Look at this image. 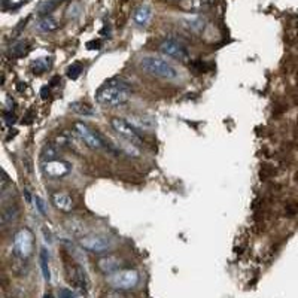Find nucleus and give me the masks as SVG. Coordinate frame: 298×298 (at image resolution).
I'll use <instances>...</instances> for the list:
<instances>
[{
  "mask_svg": "<svg viewBox=\"0 0 298 298\" xmlns=\"http://www.w3.org/2000/svg\"><path fill=\"white\" fill-rule=\"evenodd\" d=\"M42 233H44V236H45V240H47L48 243H51L52 240H51V234H50V231H47V228H44Z\"/></svg>",
  "mask_w": 298,
  "mask_h": 298,
  "instance_id": "31",
  "label": "nucleus"
},
{
  "mask_svg": "<svg viewBox=\"0 0 298 298\" xmlns=\"http://www.w3.org/2000/svg\"><path fill=\"white\" fill-rule=\"evenodd\" d=\"M79 295H82L78 289H69V288H63L61 291H58V297L60 298H63V297H79Z\"/></svg>",
  "mask_w": 298,
  "mask_h": 298,
  "instance_id": "26",
  "label": "nucleus"
},
{
  "mask_svg": "<svg viewBox=\"0 0 298 298\" xmlns=\"http://www.w3.org/2000/svg\"><path fill=\"white\" fill-rule=\"evenodd\" d=\"M160 51L167 55V57H172V58H176L182 63L188 61L190 60V52L186 50V47L179 42L177 39H173V37H169V39H164L161 44H160Z\"/></svg>",
  "mask_w": 298,
  "mask_h": 298,
  "instance_id": "9",
  "label": "nucleus"
},
{
  "mask_svg": "<svg viewBox=\"0 0 298 298\" xmlns=\"http://www.w3.org/2000/svg\"><path fill=\"white\" fill-rule=\"evenodd\" d=\"M34 206L37 207V210H39L41 215H45L47 210H45V201L39 197V196H34Z\"/></svg>",
  "mask_w": 298,
  "mask_h": 298,
  "instance_id": "27",
  "label": "nucleus"
},
{
  "mask_svg": "<svg viewBox=\"0 0 298 298\" xmlns=\"http://www.w3.org/2000/svg\"><path fill=\"white\" fill-rule=\"evenodd\" d=\"M48 94H50V88H48V87H44V88H42V91H41L42 99H47V97H48Z\"/></svg>",
  "mask_w": 298,
  "mask_h": 298,
  "instance_id": "30",
  "label": "nucleus"
},
{
  "mask_svg": "<svg viewBox=\"0 0 298 298\" xmlns=\"http://www.w3.org/2000/svg\"><path fill=\"white\" fill-rule=\"evenodd\" d=\"M20 210L18 206L12 201H6L3 200V209H2V224L6 225V224H12L18 219Z\"/></svg>",
  "mask_w": 298,
  "mask_h": 298,
  "instance_id": "16",
  "label": "nucleus"
},
{
  "mask_svg": "<svg viewBox=\"0 0 298 298\" xmlns=\"http://www.w3.org/2000/svg\"><path fill=\"white\" fill-rule=\"evenodd\" d=\"M100 47H101V42H100L99 39H97V41H96V39H94V41H90V42L87 44V48H88V50H100Z\"/></svg>",
  "mask_w": 298,
  "mask_h": 298,
  "instance_id": "29",
  "label": "nucleus"
},
{
  "mask_svg": "<svg viewBox=\"0 0 298 298\" xmlns=\"http://www.w3.org/2000/svg\"><path fill=\"white\" fill-rule=\"evenodd\" d=\"M70 109L74 112V114H78L81 117H94L96 112L93 110V107H90L88 104L82 103V101H74L70 104Z\"/></svg>",
  "mask_w": 298,
  "mask_h": 298,
  "instance_id": "21",
  "label": "nucleus"
},
{
  "mask_svg": "<svg viewBox=\"0 0 298 298\" xmlns=\"http://www.w3.org/2000/svg\"><path fill=\"white\" fill-rule=\"evenodd\" d=\"M216 3V0H182L180 8L185 9L186 12H204L213 8Z\"/></svg>",
  "mask_w": 298,
  "mask_h": 298,
  "instance_id": "13",
  "label": "nucleus"
},
{
  "mask_svg": "<svg viewBox=\"0 0 298 298\" xmlns=\"http://www.w3.org/2000/svg\"><path fill=\"white\" fill-rule=\"evenodd\" d=\"M140 67L152 74L155 78L160 79H166V81H174L179 78V70L176 69V66H173L170 61L160 58V57H154V55H146L140 60Z\"/></svg>",
  "mask_w": 298,
  "mask_h": 298,
  "instance_id": "2",
  "label": "nucleus"
},
{
  "mask_svg": "<svg viewBox=\"0 0 298 298\" xmlns=\"http://www.w3.org/2000/svg\"><path fill=\"white\" fill-rule=\"evenodd\" d=\"M74 133L78 134V137L84 142V145L93 151H109L115 152V149L109 145V142L94 128H91L88 124L82 121L74 123Z\"/></svg>",
  "mask_w": 298,
  "mask_h": 298,
  "instance_id": "3",
  "label": "nucleus"
},
{
  "mask_svg": "<svg viewBox=\"0 0 298 298\" xmlns=\"http://www.w3.org/2000/svg\"><path fill=\"white\" fill-rule=\"evenodd\" d=\"M57 154H58V145L47 143L42 149V152H41V160H42V163L54 160V158H57Z\"/></svg>",
  "mask_w": 298,
  "mask_h": 298,
  "instance_id": "22",
  "label": "nucleus"
},
{
  "mask_svg": "<svg viewBox=\"0 0 298 298\" xmlns=\"http://www.w3.org/2000/svg\"><path fill=\"white\" fill-rule=\"evenodd\" d=\"M120 266H121V261L120 258L114 256V255H106V256H101L99 261H97V267L101 273L104 274H112L115 273L117 270H120Z\"/></svg>",
  "mask_w": 298,
  "mask_h": 298,
  "instance_id": "14",
  "label": "nucleus"
},
{
  "mask_svg": "<svg viewBox=\"0 0 298 298\" xmlns=\"http://www.w3.org/2000/svg\"><path fill=\"white\" fill-rule=\"evenodd\" d=\"M34 27L37 31H41V33H52V31L60 28V23L51 15H44L39 21L36 23Z\"/></svg>",
  "mask_w": 298,
  "mask_h": 298,
  "instance_id": "17",
  "label": "nucleus"
},
{
  "mask_svg": "<svg viewBox=\"0 0 298 298\" xmlns=\"http://www.w3.org/2000/svg\"><path fill=\"white\" fill-rule=\"evenodd\" d=\"M3 118H5V123H6L8 125H12V124L15 123V115L12 114L11 110H5V112H3Z\"/></svg>",
  "mask_w": 298,
  "mask_h": 298,
  "instance_id": "28",
  "label": "nucleus"
},
{
  "mask_svg": "<svg viewBox=\"0 0 298 298\" xmlns=\"http://www.w3.org/2000/svg\"><path fill=\"white\" fill-rule=\"evenodd\" d=\"M127 121L139 130H152L155 127V120L149 115H142V114H131Z\"/></svg>",
  "mask_w": 298,
  "mask_h": 298,
  "instance_id": "15",
  "label": "nucleus"
},
{
  "mask_svg": "<svg viewBox=\"0 0 298 298\" xmlns=\"http://www.w3.org/2000/svg\"><path fill=\"white\" fill-rule=\"evenodd\" d=\"M51 203L57 210L64 212V213L72 212L74 207L73 199L67 193H63V191H52L51 193Z\"/></svg>",
  "mask_w": 298,
  "mask_h": 298,
  "instance_id": "12",
  "label": "nucleus"
},
{
  "mask_svg": "<svg viewBox=\"0 0 298 298\" xmlns=\"http://www.w3.org/2000/svg\"><path fill=\"white\" fill-rule=\"evenodd\" d=\"M34 250V236L30 228H20L12 240V252L18 259H27L33 255Z\"/></svg>",
  "mask_w": 298,
  "mask_h": 298,
  "instance_id": "4",
  "label": "nucleus"
},
{
  "mask_svg": "<svg viewBox=\"0 0 298 298\" xmlns=\"http://www.w3.org/2000/svg\"><path fill=\"white\" fill-rule=\"evenodd\" d=\"M64 2V0H47V2H44L41 6H39V11H37V14H39L41 17L44 15H50L58 5H61Z\"/></svg>",
  "mask_w": 298,
  "mask_h": 298,
  "instance_id": "24",
  "label": "nucleus"
},
{
  "mask_svg": "<svg viewBox=\"0 0 298 298\" xmlns=\"http://www.w3.org/2000/svg\"><path fill=\"white\" fill-rule=\"evenodd\" d=\"M30 51L28 48V44L24 42V41H17L14 42L11 47H9V54L15 58H21L24 55H27V52Z\"/></svg>",
  "mask_w": 298,
  "mask_h": 298,
  "instance_id": "20",
  "label": "nucleus"
},
{
  "mask_svg": "<svg viewBox=\"0 0 298 298\" xmlns=\"http://www.w3.org/2000/svg\"><path fill=\"white\" fill-rule=\"evenodd\" d=\"M79 246L91 253H106L114 248V240L104 234H88L79 239Z\"/></svg>",
  "mask_w": 298,
  "mask_h": 298,
  "instance_id": "6",
  "label": "nucleus"
},
{
  "mask_svg": "<svg viewBox=\"0 0 298 298\" xmlns=\"http://www.w3.org/2000/svg\"><path fill=\"white\" fill-rule=\"evenodd\" d=\"M179 25L186 31V33H190V34H203L206 27H207V20L197 14V12H191L188 15H183L179 18Z\"/></svg>",
  "mask_w": 298,
  "mask_h": 298,
  "instance_id": "10",
  "label": "nucleus"
},
{
  "mask_svg": "<svg viewBox=\"0 0 298 298\" xmlns=\"http://www.w3.org/2000/svg\"><path fill=\"white\" fill-rule=\"evenodd\" d=\"M133 18H134V23H136L137 25L145 27L149 21H151V18H152V9L149 8L148 5H142V6H139V8L134 11Z\"/></svg>",
  "mask_w": 298,
  "mask_h": 298,
  "instance_id": "18",
  "label": "nucleus"
},
{
  "mask_svg": "<svg viewBox=\"0 0 298 298\" xmlns=\"http://www.w3.org/2000/svg\"><path fill=\"white\" fill-rule=\"evenodd\" d=\"M41 269H42V274H44V279L47 282L51 280V270H50V256H48V252L47 249H41Z\"/></svg>",
  "mask_w": 298,
  "mask_h": 298,
  "instance_id": "23",
  "label": "nucleus"
},
{
  "mask_svg": "<svg viewBox=\"0 0 298 298\" xmlns=\"http://www.w3.org/2000/svg\"><path fill=\"white\" fill-rule=\"evenodd\" d=\"M66 279L74 289H78L82 295H87L88 288H90V280H88L85 270L81 266L67 264L66 266Z\"/></svg>",
  "mask_w": 298,
  "mask_h": 298,
  "instance_id": "8",
  "label": "nucleus"
},
{
  "mask_svg": "<svg viewBox=\"0 0 298 298\" xmlns=\"http://www.w3.org/2000/svg\"><path fill=\"white\" fill-rule=\"evenodd\" d=\"M140 282V274L136 270H117L115 273L109 274V283L114 289L118 291H131Z\"/></svg>",
  "mask_w": 298,
  "mask_h": 298,
  "instance_id": "5",
  "label": "nucleus"
},
{
  "mask_svg": "<svg viewBox=\"0 0 298 298\" xmlns=\"http://www.w3.org/2000/svg\"><path fill=\"white\" fill-rule=\"evenodd\" d=\"M110 127L121 139H124L125 142H128L133 146H140L143 143L140 136L137 134L136 128L124 118H112L110 120Z\"/></svg>",
  "mask_w": 298,
  "mask_h": 298,
  "instance_id": "7",
  "label": "nucleus"
},
{
  "mask_svg": "<svg viewBox=\"0 0 298 298\" xmlns=\"http://www.w3.org/2000/svg\"><path fill=\"white\" fill-rule=\"evenodd\" d=\"M82 70H84L82 63L74 61V63H72V64L67 67V76H69L70 79H78L79 74L82 73Z\"/></svg>",
  "mask_w": 298,
  "mask_h": 298,
  "instance_id": "25",
  "label": "nucleus"
},
{
  "mask_svg": "<svg viewBox=\"0 0 298 298\" xmlns=\"http://www.w3.org/2000/svg\"><path fill=\"white\" fill-rule=\"evenodd\" d=\"M72 172V164L64 160H50L42 163V173L50 179H61Z\"/></svg>",
  "mask_w": 298,
  "mask_h": 298,
  "instance_id": "11",
  "label": "nucleus"
},
{
  "mask_svg": "<svg viewBox=\"0 0 298 298\" xmlns=\"http://www.w3.org/2000/svg\"><path fill=\"white\" fill-rule=\"evenodd\" d=\"M131 87L120 79V78H114L106 81L96 93V99L100 104L106 106V107H120L128 103V100L131 99Z\"/></svg>",
  "mask_w": 298,
  "mask_h": 298,
  "instance_id": "1",
  "label": "nucleus"
},
{
  "mask_svg": "<svg viewBox=\"0 0 298 298\" xmlns=\"http://www.w3.org/2000/svg\"><path fill=\"white\" fill-rule=\"evenodd\" d=\"M52 67V57H41L31 61L30 69L34 74H42Z\"/></svg>",
  "mask_w": 298,
  "mask_h": 298,
  "instance_id": "19",
  "label": "nucleus"
}]
</instances>
